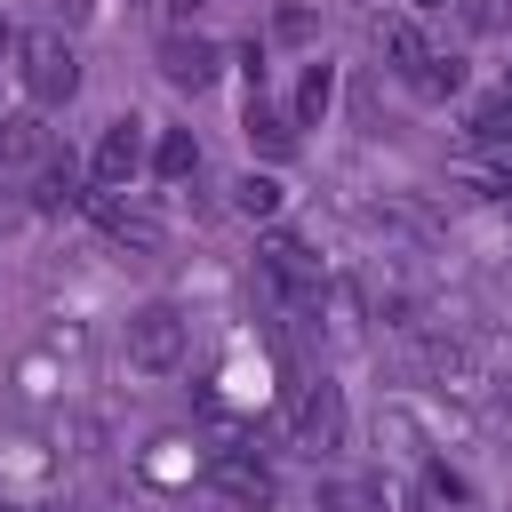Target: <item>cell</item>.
Wrapping results in <instances>:
<instances>
[{"label":"cell","mask_w":512,"mask_h":512,"mask_svg":"<svg viewBox=\"0 0 512 512\" xmlns=\"http://www.w3.org/2000/svg\"><path fill=\"white\" fill-rule=\"evenodd\" d=\"M384 512H424V496L416 488H384Z\"/></svg>","instance_id":"obj_21"},{"label":"cell","mask_w":512,"mask_h":512,"mask_svg":"<svg viewBox=\"0 0 512 512\" xmlns=\"http://www.w3.org/2000/svg\"><path fill=\"white\" fill-rule=\"evenodd\" d=\"M136 168H144V128H136V120H112V128H104V144H96V184H104V192H120Z\"/></svg>","instance_id":"obj_8"},{"label":"cell","mask_w":512,"mask_h":512,"mask_svg":"<svg viewBox=\"0 0 512 512\" xmlns=\"http://www.w3.org/2000/svg\"><path fill=\"white\" fill-rule=\"evenodd\" d=\"M472 32H512V0H456Z\"/></svg>","instance_id":"obj_18"},{"label":"cell","mask_w":512,"mask_h":512,"mask_svg":"<svg viewBox=\"0 0 512 512\" xmlns=\"http://www.w3.org/2000/svg\"><path fill=\"white\" fill-rule=\"evenodd\" d=\"M240 128H248V144H256V152H272V160H288V152H296V120H288V112H272V104H264V88L248 96V120H240Z\"/></svg>","instance_id":"obj_10"},{"label":"cell","mask_w":512,"mask_h":512,"mask_svg":"<svg viewBox=\"0 0 512 512\" xmlns=\"http://www.w3.org/2000/svg\"><path fill=\"white\" fill-rule=\"evenodd\" d=\"M208 480H216V496H224V504H240V512H264V504L280 496L272 464H264V456H248V448H224V456H208Z\"/></svg>","instance_id":"obj_3"},{"label":"cell","mask_w":512,"mask_h":512,"mask_svg":"<svg viewBox=\"0 0 512 512\" xmlns=\"http://www.w3.org/2000/svg\"><path fill=\"white\" fill-rule=\"evenodd\" d=\"M408 8H416V16H424V8H448V0H408Z\"/></svg>","instance_id":"obj_23"},{"label":"cell","mask_w":512,"mask_h":512,"mask_svg":"<svg viewBox=\"0 0 512 512\" xmlns=\"http://www.w3.org/2000/svg\"><path fill=\"white\" fill-rule=\"evenodd\" d=\"M376 48H384V64H392L400 80H416V72H424V56H432V48H424V32H416V16H384V24H376Z\"/></svg>","instance_id":"obj_9"},{"label":"cell","mask_w":512,"mask_h":512,"mask_svg":"<svg viewBox=\"0 0 512 512\" xmlns=\"http://www.w3.org/2000/svg\"><path fill=\"white\" fill-rule=\"evenodd\" d=\"M16 48H24V32H16V24H8V16H0V64H8V56H16Z\"/></svg>","instance_id":"obj_22"},{"label":"cell","mask_w":512,"mask_h":512,"mask_svg":"<svg viewBox=\"0 0 512 512\" xmlns=\"http://www.w3.org/2000/svg\"><path fill=\"white\" fill-rule=\"evenodd\" d=\"M296 440H304L312 456H328V448L344 440V392H336L328 376L296 384Z\"/></svg>","instance_id":"obj_5"},{"label":"cell","mask_w":512,"mask_h":512,"mask_svg":"<svg viewBox=\"0 0 512 512\" xmlns=\"http://www.w3.org/2000/svg\"><path fill=\"white\" fill-rule=\"evenodd\" d=\"M160 72H168L176 88H192V96H200V88H216L224 48H216V40H200V32H168V40H160Z\"/></svg>","instance_id":"obj_6"},{"label":"cell","mask_w":512,"mask_h":512,"mask_svg":"<svg viewBox=\"0 0 512 512\" xmlns=\"http://www.w3.org/2000/svg\"><path fill=\"white\" fill-rule=\"evenodd\" d=\"M80 208L96 216V232H104L112 248H128V256H160V224H152L144 208H128L120 192H104V184H96V192H88Z\"/></svg>","instance_id":"obj_4"},{"label":"cell","mask_w":512,"mask_h":512,"mask_svg":"<svg viewBox=\"0 0 512 512\" xmlns=\"http://www.w3.org/2000/svg\"><path fill=\"white\" fill-rule=\"evenodd\" d=\"M16 64H24V96L32 104H72L80 96V56H72L64 32H32L16 48Z\"/></svg>","instance_id":"obj_1"},{"label":"cell","mask_w":512,"mask_h":512,"mask_svg":"<svg viewBox=\"0 0 512 512\" xmlns=\"http://www.w3.org/2000/svg\"><path fill=\"white\" fill-rule=\"evenodd\" d=\"M424 488H432V496H448V504H464V496H472V488H464V472H456V464H440V456L424 464Z\"/></svg>","instance_id":"obj_19"},{"label":"cell","mask_w":512,"mask_h":512,"mask_svg":"<svg viewBox=\"0 0 512 512\" xmlns=\"http://www.w3.org/2000/svg\"><path fill=\"white\" fill-rule=\"evenodd\" d=\"M408 88H416L424 104H440V96H456V88H464V64H456V56H424V72H416Z\"/></svg>","instance_id":"obj_16"},{"label":"cell","mask_w":512,"mask_h":512,"mask_svg":"<svg viewBox=\"0 0 512 512\" xmlns=\"http://www.w3.org/2000/svg\"><path fill=\"white\" fill-rule=\"evenodd\" d=\"M472 200H512V168H464Z\"/></svg>","instance_id":"obj_20"},{"label":"cell","mask_w":512,"mask_h":512,"mask_svg":"<svg viewBox=\"0 0 512 512\" xmlns=\"http://www.w3.org/2000/svg\"><path fill=\"white\" fill-rule=\"evenodd\" d=\"M256 256H264V272H272L288 296H320V256H312L296 232H264V248H256Z\"/></svg>","instance_id":"obj_7"},{"label":"cell","mask_w":512,"mask_h":512,"mask_svg":"<svg viewBox=\"0 0 512 512\" xmlns=\"http://www.w3.org/2000/svg\"><path fill=\"white\" fill-rule=\"evenodd\" d=\"M464 136H472L480 152H504V144H512V88H504V96H480L472 120H464Z\"/></svg>","instance_id":"obj_11"},{"label":"cell","mask_w":512,"mask_h":512,"mask_svg":"<svg viewBox=\"0 0 512 512\" xmlns=\"http://www.w3.org/2000/svg\"><path fill=\"white\" fill-rule=\"evenodd\" d=\"M328 96H336V72L312 64V72L296 80V112H288V120H296V128H320V120H328Z\"/></svg>","instance_id":"obj_15"},{"label":"cell","mask_w":512,"mask_h":512,"mask_svg":"<svg viewBox=\"0 0 512 512\" xmlns=\"http://www.w3.org/2000/svg\"><path fill=\"white\" fill-rule=\"evenodd\" d=\"M0 152H8V160H32V152H48V136H40V120H32V112H16V120H0Z\"/></svg>","instance_id":"obj_17"},{"label":"cell","mask_w":512,"mask_h":512,"mask_svg":"<svg viewBox=\"0 0 512 512\" xmlns=\"http://www.w3.org/2000/svg\"><path fill=\"white\" fill-rule=\"evenodd\" d=\"M280 200H288V192H280V176H256V168H248V176L232 184V208H240L248 224H272V216H280Z\"/></svg>","instance_id":"obj_14"},{"label":"cell","mask_w":512,"mask_h":512,"mask_svg":"<svg viewBox=\"0 0 512 512\" xmlns=\"http://www.w3.org/2000/svg\"><path fill=\"white\" fill-rule=\"evenodd\" d=\"M128 360H136L144 376H168V368L184 360V320H176V304H136V312H128Z\"/></svg>","instance_id":"obj_2"},{"label":"cell","mask_w":512,"mask_h":512,"mask_svg":"<svg viewBox=\"0 0 512 512\" xmlns=\"http://www.w3.org/2000/svg\"><path fill=\"white\" fill-rule=\"evenodd\" d=\"M176 8H184V16H192V8H208V0H176Z\"/></svg>","instance_id":"obj_24"},{"label":"cell","mask_w":512,"mask_h":512,"mask_svg":"<svg viewBox=\"0 0 512 512\" xmlns=\"http://www.w3.org/2000/svg\"><path fill=\"white\" fill-rule=\"evenodd\" d=\"M504 88H512V72H504Z\"/></svg>","instance_id":"obj_25"},{"label":"cell","mask_w":512,"mask_h":512,"mask_svg":"<svg viewBox=\"0 0 512 512\" xmlns=\"http://www.w3.org/2000/svg\"><path fill=\"white\" fill-rule=\"evenodd\" d=\"M0 160H8V152H0Z\"/></svg>","instance_id":"obj_26"},{"label":"cell","mask_w":512,"mask_h":512,"mask_svg":"<svg viewBox=\"0 0 512 512\" xmlns=\"http://www.w3.org/2000/svg\"><path fill=\"white\" fill-rule=\"evenodd\" d=\"M88 192H80V168L72 160H56V168H40V184H32V208L40 216H64V208H80Z\"/></svg>","instance_id":"obj_12"},{"label":"cell","mask_w":512,"mask_h":512,"mask_svg":"<svg viewBox=\"0 0 512 512\" xmlns=\"http://www.w3.org/2000/svg\"><path fill=\"white\" fill-rule=\"evenodd\" d=\"M152 168H160V184H184V176H200V144H192V128H168V136L152 144Z\"/></svg>","instance_id":"obj_13"}]
</instances>
